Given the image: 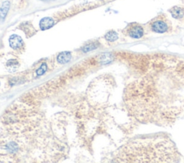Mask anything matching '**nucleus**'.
<instances>
[{"label": "nucleus", "instance_id": "obj_1", "mask_svg": "<svg viewBox=\"0 0 184 163\" xmlns=\"http://www.w3.org/2000/svg\"><path fill=\"white\" fill-rule=\"evenodd\" d=\"M181 155L171 139L165 134L137 137L121 148L116 162H178Z\"/></svg>", "mask_w": 184, "mask_h": 163}, {"label": "nucleus", "instance_id": "obj_2", "mask_svg": "<svg viewBox=\"0 0 184 163\" xmlns=\"http://www.w3.org/2000/svg\"><path fill=\"white\" fill-rule=\"evenodd\" d=\"M148 29L150 31L158 34H163L168 32L171 29L170 22L165 16H158L152 19L148 24Z\"/></svg>", "mask_w": 184, "mask_h": 163}, {"label": "nucleus", "instance_id": "obj_3", "mask_svg": "<svg viewBox=\"0 0 184 163\" xmlns=\"http://www.w3.org/2000/svg\"><path fill=\"white\" fill-rule=\"evenodd\" d=\"M126 35L134 39H140L145 34L144 28L138 23L129 24L126 28Z\"/></svg>", "mask_w": 184, "mask_h": 163}, {"label": "nucleus", "instance_id": "obj_4", "mask_svg": "<svg viewBox=\"0 0 184 163\" xmlns=\"http://www.w3.org/2000/svg\"><path fill=\"white\" fill-rule=\"evenodd\" d=\"M9 43L10 47L14 50H18L23 46L22 39L17 35H12L9 39Z\"/></svg>", "mask_w": 184, "mask_h": 163}, {"label": "nucleus", "instance_id": "obj_5", "mask_svg": "<svg viewBox=\"0 0 184 163\" xmlns=\"http://www.w3.org/2000/svg\"><path fill=\"white\" fill-rule=\"evenodd\" d=\"M55 25V21L52 17H46L43 18L40 22V28L43 30H46L52 28Z\"/></svg>", "mask_w": 184, "mask_h": 163}, {"label": "nucleus", "instance_id": "obj_6", "mask_svg": "<svg viewBox=\"0 0 184 163\" xmlns=\"http://www.w3.org/2000/svg\"><path fill=\"white\" fill-rule=\"evenodd\" d=\"M170 12L173 17L177 19H182L184 18V8L181 7H173L170 10Z\"/></svg>", "mask_w": 184, "mask_h": 163}, {"label": "nucleus", "instance_id": "obj_7", "mask_svg": "<svg viewBox=\"0 0 184 163\" xmlns=\"http://www.w3.org/2000/svg\"><path fill=\"white\" fill-rule=\"evenodd\" d=\"M10 3L9 1H5L3 2L2 5L0 7V23H2L5 19L6 16L10 10Z\"/></svg>", "mask_w": 184, "mask_h": 163}, {"label": "nucleus", "instance_id": "obj_8", "mask_svg": "<svg viewBox=\"0 0 184 163\" xmlns=\"http://www.w3.org/2000/svg\"><path fill=\"white\" fill-rule=\"evenodd\" d=\"M72 58V55L68 51H64L62 52L57 57V60L61 64H66L68 63Z\"/></svg>", "mask_w": 184, "mask_h": 163}, {"label": "nucleus", "instance_id": "obj_9", "mask_svg": "<svg viewBox=\"0 0 184 163\" xmlns=\"http://www.w3.org/2000/svg\"><path fill=\"white\" fill-rule=\"evenodd\" d=\"M105 39L109 42H114L118 39V34L115 31L111 30L105 35Z\"/></svg>", "mask_w": 184, "mask_h": 163}, {"label": "nucleus", "instance_id": "obj_10", "mask_svg": "<svg viewBox=\"0 0 184 163\" xmlns=\"http://www.w3.org/2000/svg\"><path fill=\"white\" fill-rule=\"evenodd\" d=\"M18 66H19V63L17 60H10L7 63V68H8V70H10V71H15L16 69H17Z\"/></svg>", "mask_w": 184, "mask_h": 163}, {"label": "nucleus", "instance_id": "obj_11", "mask_svg": "<svg viewBox=\"0 0 184 163\" xmlns=\"http://www.w3.org/2000/svg\"><path fill=\"white\" fill-rule=\"evenodd\" d=\"M97 48H98L97 43H89V44L85 45L84 47H83L82 50L84 51V52H90V51L96 49Z\"/></svg>", "mask_w": 184, "mask_h": 163}, {"label": "nucleus", "instance_id": "obj_12", "mask_svg": "<svg viewBox=\"0 0 184 163\" xmlns=\"http://www.w3.org/2000/svg\"><path fill=\"white\" fill-rule=\"evenodd\" d=\"M47 68H48V66H47L46 63H43V64L41 65V66H40V67L37 70H36V75H37V76H40V75H43L46 72Z\"/></svg>", "mask_w": 184, "mask_h": 163}, {"label": "nucleus", "instance_id": "obj_13", "mask_svg": "<svg viewBox=\"0 0 184 163\" xmlns=\"http://www.w3.org/2000/svg\"><path fill=\"white\" fill-rule=\"evenodd\" d=\"M111 54L104 53V54H103L102 56H101L100 59H101V61H102V63H109V62L111 60Z\"/></svg>", "mask_w": 184, "mask_h": 163}, {"label": "nucleus", "instance_id": "obj_14", "mask_svg": "<svg viewBox=\"0 0 184 163\" xmlns=\"http://www.w3.org/2000/svg\"><path fill=\"white\" fill-rule=\"evenodd\" d=\"M41 1H48V0H41Z\"/></svg>", "mask_w": 184, "mask_h": 163}]
</instances>
